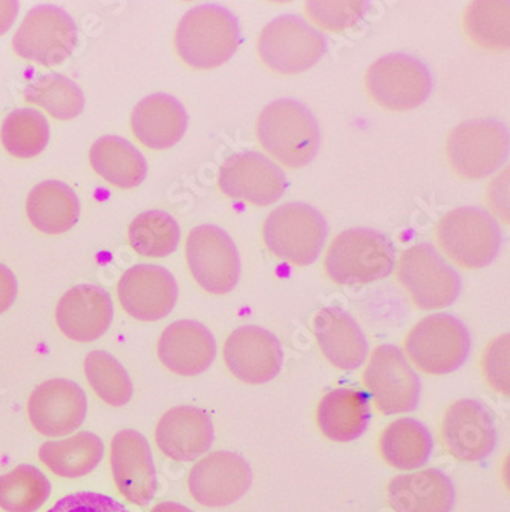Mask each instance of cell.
Segmentation results:
<instances>
[{"label":"cell","instance_id":"cell-12","mask_svg":"<svg viewBox=\"0 0 510 512\" xmlns=\"http://www.w3.org/2000/svg\"><path fill=\"white\" fill-rule=\"evenodd\" d=\"M76 22L54 5L33 8L13 37V50L20 59L43 66L65 62L77 45Z\"/></svg>","mask_w":510,"mask_h":512},{"label":"cell","instance_id":"cell-18","mask_svg":"<svg viewBox=\"0 0 510 512\" xmlns=\"http://www.w3.org/2000/svg\"><path fill=\"white\" fill-rule=\"evenodd\" d=\"M223 355L230 373L250 385L273 381L284 362L281 342L258 325H244L230 333Z\"/></svg>","mask_w":510,"mask_h":512},{"label":"cell","instance_id":"cell-21","mask_svg":"<svg viewBox=\"0 0 510 512\" xmlns=\"http://www.w3.org/2000/svg\"><path fill=\"white\" fill-rule=\"evenodd\" d=\"M112 318L114 306L111 296L102 287L92 284L72 287L57 304V325L71 341H97L108 332Z\"/></svg>","mask_w":510,"mask_h":512},{"label":"cell","instance_id":"cell-35","mask_svg":"<svg viewBox=\"0 0 510 512\" xmlns=\"http://www.w3.org/2000/svg\"><path fill=\"white\" fill-rule=\"evenodd\" d=\"M2 145L13 157H37L50 142V126L36 109H16L7 115L0 129Z\"/></svg>","mask_w":510,"mask_h":512},{"label":"cell","instance_id":"cell-3","mask_svg":"<svg viewBox=\"0 0 510 512\" xmlns=\"http://www.w3.org/2000/svg\"><path fill=\"white\" fill-rule=\"evenodd\" d=\"M324 267L328 278L340 286L376 283L393 273L396 249L377 230L348 229L331 241Z\"/></svg>","mask_w":510,"mask_h":512},{"label":"cell","instance_id":"cell-32","mask_svg":"<svg viewBox=\"0 0 510 512\" xmlns=\"http://www.w3.org/2000/svg\"><path fill=\"white\" fill-rule=\"evenodd\" d=\"M25 100L45 109L57 120L76 119L85 108V96L76 82L62 74H46L34 80L25 92Z\"/></svg>","mask_w":510,"mask_h":512},{"label":"cell","instance_id":"cell-6","mask_svg":"<svg viewBox=\"0 0 510 512\" xmlns=\"http://www.w3.org/2000/svg\"><path fill=\"white\" fill-rule=\"evenodd\" d=\"M405 350L426 375H449L468 361L471 335L460 319L435 313L412 327L405 339Z\"/></svg>","mask_w":510,"mask_h":512},{"label":"cell","instance_id":"cell-7","mask_svg":"<svg viewBox=\"0 0 510 512\" xmlns=\"http://www.w3.org/2000/svg\"><path fill=\"white\" fill-rule=\"evenodd\" d=\"M325 53L324 34L295 14H285L267 23L258 39L259 59L273 73L282 76L305 73Z\"/></svg>","mask_w":510,"mask_h":512},{"label":"cell","instance_id":"cell-33","mask_svg":"<svg viewBox=\"0 0 510 512\" xmlns=\"http://www.w3.org/2000/svg\"><path fill=\"white\" fill-rule=\"evenodd\" d=\"M51 496L48 477L31 465H20L0 476V508L7 512H37Z\"/></svg>","mask_w":510,"mask_h":512},{"label":"cell","instance_id":"cell-41","mask_svg":"<svg viewBox=\"0 0 510 512\" xmlns=\"http://www.w3.org/2000/svg\"><path fill=\"white\" fill-rule=\"evenodd\" d=\"M16 296V276L7 266L0 264V315L13 306Z\"/></svg>","mask_w":510,"mask_h":512},{"label":"cell","instance_id":"cell-39","mask_svg":"<svg viewBox=\"0 0 510 512\" xmlns=\"http://www.w3.org/2000/svg\"><path fill=\"white\" fill-rule=\"evenodd\" d=\"M509 347V333H506L492 341L484 350L483 358H481L484 379L495 391L506 394V396L510 390Z\"/></svg>","mask_w":510,"mask_h":512},{"label":"cell","instance_id":"cell-13","mask_svg":"<svg viewBox=\"0 0 510 512\" xmlns=\"http://www.w3.org/2000/svg\"><path fill=\"white\" fill-rule=\"evenodd\" d=\"M363 382L377 410L385 416L409 413L419 407L422 384L396 345H380L371 353L363 371Z\"/></svg>","mask_w":510,"mask_h":512},{"label":"cell","instance_id":"cell-24","mask_svg":"<svg viewBox=\"0 0 510 512\" xmlns=\"http://www.w3.org/2000/svg\"><path fill=\"white\" fill-rule=\"evenodd\" d=\"M313 332L325 358L339 370H356L367 361V338L350 313L322 309L314 316Z\"/></svg>","mask_w":510,"mask_h":512},{"label":"cell","instance_id":"cell-25","mask_svg":"<svg viewBox=\"0 0 510 512\" xmlns=\"http://www.w3.org/2000/svg\"><path fill=\"white\" fill-rule=\"evenodd\" d=\"M187 120L186 109L175 97L152 94L135 106L131 128L141 145L154 151H166L186 134Z\"/></svg>","mask_w":510,"mask_h":512},{"label":"cell","instance_id":"cell-19","mask_svg":"<svg viewBox=\"0 0 510 512\" xmlns=\"http://www.w3.org/2000/svg\"><path fill=\"white\" fill-rule=\"evenodd\" d=\"M125 312L137 321L154 322L166 318L178 299L174 275L154 264H137L126 270L117 287Z\"/></svg>","mask_w":510,"mask_h":512},{"label":"cell","instance_id":"cell-22","mask_svg":"<svg viewBox=\"0 0 510 512\" xmlns=\"http://www.w3.org/2000/svg\"><path fill=\"white\" fill-rule=\"evenodd\" d=\"M161 364L174 375H201L215 361L216 342L206 325L197 321H177L163 333L157 347Z\"/></svg>","mask_w":510,"mask_h":512},{"label":"cell","instance_id":"cell-42","mask_svg":"<svg viewBox=\"0 0 510 512\" xmlns=\"http://www.w3.org/2000/svg\"><path fill=\"white\" fill-rule=\"evenodd\" d=\"M19 14V2L14 0H0V36H4L11 27H13L14 20Z\"/></svg>","mask_w":510,"mask_h":512},{"label":"cell","instance_id":"cell-9","mask_svg":"<svg viewBox=\"0 0 510 512\" xmlns=\"http://www.w3.org/2000/svg\"><path fill=\"white\" fill-rule=\"evenodd\" d=\"M428 65L409 54H390L376 60L365 74L368 96L388 111L405 112L419 108L431 96Z\"/></svg>","mask_w":510,"mask_h":512},{"label":"cell","instance_id":"cell-5","mask_svg":"<svg viewBox=\"0 0 510 512\" xmlns=\"http://www.w3.org/2000/svg\"><path fill=\"white\" fill-rule=\"evenodd\" d=\"M324 215L305 203H287L265 218L262 238L267 249L293 266L305 267L318 260L327 240Z\"/></svg>","mask_w":510,"mask_h":512},{"label":"cell","instance_id":"cell-27","mask_svg":"<svg viewBox=\"0 0 510 512\" xmlns=\"http://www.w3.org/2000/svg\"><path fill=\"white\" fill-rule=\"evenodd\" d=\"M371 421L370 398L356 388H337L325 394L316 410L319 430L333 442L359 439Z\"/></svg>","mask_w":510,"mask_h":512},{"label":"cell","instance_id":"cell-14","mask_svg":"<svg viewBox=\"0 0 510 512\" xmlns=\"http://www.w3.org/2000/svg\"><path fill=\"white\" fill-rule=\"evenodd\" d=\"M218 186L233 200L264 207L285 194L288 181L275 161L261 152L247 151L232 155L221 166Z\"/></svg>","mask_w":510,"mask_h":512},{"label":"cell","instance_id":"cell-36","mask_svg":"<svg viewBox=\"0 0 510 512\" xmlns=\"http://www.w3.org/2000/svg\"><path fill=\"white\" fill-rule=\"evenodd\" d=\"M509 2H472L463 16L469 39L483 50L509 48Z\"/></svg>","mask_w":510,"mask_h":512},{"label":"cell","instance_id":"cell-10","mask_svg":"<svg viewBox=\"0 0 510 512\" xmlns=\"http://www.w3.org/2000/svg\"><path fill=\"white\" fill-rule=\"evenodd\" d=\"M397 279L420 310L449 307L461 292L457 270L429 243L417 244L403 252Z\"/></svg>","mask_w":510,"mask_h":512},{"label":"cell","instance_id":"cell-11","mask_svg":"<svg viewBox=\"0 0 510 512\" xmlns=\"http://www.w3.org/2000/svg\"><path fill=\"white\" fill-rule=\"evenodd\" d=\"M186 260L198 286L212 295L232 292L241 276V260L232 237L218 226L195 227L186 241Z\"/></svg>","mask_w":510,"mask_h":512},{"label":"cell","instance_id":"cell-4","mask_svg":"<svg viewBox=\"0 0 510 512\" xmlns=\"http://www.w3.org/2000/svg\"><path fill=\"white\" fill-rule=\"evenodd\" d=\"M435 238L449 260L469 270L494 263L503 244L497 220L478 207H458L446 214Z\"/></svg>","mask_w":510,"mask_h":512},{"label":"cell","instance_id":"cell-31","mask_svg":"<svg viewBox=\"0 0 510 512\" xmlns=\"http://www.w3.org/2000/svg\"><path fill=\"white\" fill-rule=\"evenodd\" d=\"M380 454L391 467L409 471L423 467L431 459L434 439L425 425L416 419H397L383 430Z\"/></svg>","mask_w":510,"mask_h":512},{"label":"cell","instance_id":"cell-20","mask_svg":"<svg viewBox=\"0 0 510 512\" xmlns=\"http://www.w3.org/2000/svg\"><path fill=\"white\" fill-rule=\"evenodd\" d=\"M111 470L118 493L129 503L149 505L157 494V470L143 434L123 430L111 442Z\"/></svg>","mask_w":510,"mask_h":512},{"label":"cell","instance_id":"cell-1","mask_svg":"<svg viewBox=\"0 0 510 512\" xmlns=\"http://www.w3.org/2000/svg\"><path fill=\"white\" fill-rule=\"evenodd\" d=\"M241 43V28L235 14L216 4L187 11L175 31V48L180 59L190 68L203 71L229 62Z\"/></svg>","mask_w":510,"mask_h":512},{"label":"cell","instance_id":"cell-30","mask_svg":"<svg viewBox=\"0 0 510 512\" xmlns=\"http://www.w3.org/2000/svg\"><path fill=\"white\" fill-rule=\"evenodd\" d=\"M105 456V445L95 434L83 431L68 439L45 442L40 447L39 459L51 473L65 479L88 476L99 467Z\"/></svg>","mask_w":510,"mask_h":512},{"label":"cell","instance_id":"cell-15","mask_svg":"<svg viewBox=\"0 0 510 512\" xmlns=\"http://www.w3.org/2000/svg\"><path fill=\"white\" fill-rule=\"evenodd\" d=\"M249 462L232 451H216L193 465L190 496L206 508H224L246 496L252 486Z\"/></svg>","mask_w":510,"mask_h":512},{"label":"cell","instance_id":"cell-37","mask_svg":"<svg viewBox=\"0 0 510 512\" xmlns=\"http://www.w3.org/2000/svg\"><path fill=\"white\" fill-rule=\"evenodd\" d=\"M85 375L94 393L111 407H125L131 401L134 385L128 371L109 353L100 350L88 353Z\"/></svg>","mask_w":510,"mask_h":512},{"label":"cell","instance_id":"cell-29","mask_svg":"<svg viewBox=\"0 0 510 512\" xmlns=\"http://www.w3.org/2000/svg\"><path fill=\"white\" fill-rule=\"evenodd\" d=\"M95 174L120 189L137 188L148 174L144 155L132 143L115 135L99 138L89 151Z\"/></svg>","mask_w":510,"mask_h":512},{"label":"cell","instance_id":"cell-2","mask_svg":"<svg viewBox=\"0 0 510 512\" xmlns=\"http://www.w3.org/2000/svg\"><path fill=\"white\" fill-rule=\"evenodd\" d=\"M262 148L288 169L304 168L318 154L321 128L313 112L293 99H279L265 106L256 120Z\"/></svg>","mask_w":510,"mask_h":512},{"label":"cell","instance_id":"cell-28","mask_svg":"<svg viewBox=\"0 0 510 512\" xmlns=\"http://www.w3.org/2000/svg\"><path fill=\"white\" fill-rule=\"evenodd\" d=\"M27 215L43 234H65L79 221V197L62 181H43L28 195Z\"/></svg>","mask_w":510,"mask_h":512},{"label":"cell","instance_id":"cell-16","mask_svg":"<svg viewBox=\"0 0 510 512\" xmlns=\"http://www.w3.org/2000/svg\"><path fill=\"white\" fill-rule=\"evenodd\" d=\"M445 447L461 462H480L497 447L492 411L483 402L461 399L446 410L442 424Z\"/></svg>","mask_w":510,"mask_h":512},{"label":"cell","instance_id":"cell-38","mask_svg":"<svg viewBox=\"0 0 510 512\" xmlns=\"http://www.w3.org/2000/svg\"><path fill=\"white\" fill-rule=\"evenodd\" d=\"M368 2H307L305 11L319 27L342 33L354 27L367 13Z\"/></svg>","mask_w":510,"mask_h":512},{"label":"cell","instance_id":"cell-8","mask_svg":"<svg viewBox=\"0 0 510 512\" xmlns=\"http://www.w3.org/2000/svg\"><path fill=\"white\" fill-rule=\"evenodd\" d=\"M446 161L463 180H481L497 172L509 157V131L497 120H471L449 132Z\"/></svg>","mask_w":510,"mask_h":512},{"label":"cell","instance_id":"cell-23","mask_svg":"<svg viewBox=\"0 0 510 512\" xmlns=\"http://www.w3.org/2000/svg\"><path fill=\"white\" fill-rule=\"evenodd\" d=\"M161 453L175 462H192L210 450L213 424L209 414L197 407L181 405L161 416L155 430Z\"/></svg>","mask_w":510,"mask_h":512},{"label":"cell","instance_id":"cell-43","mask_svg":"<svg viewBox=\"0 0 510 512\" xmlns=\"http://www.w3.org/2000/svg\"><path fill=\"white\" fill-rule=\"evenodd\" d=\"M151 512H193L192 509L175 502H161L151 509Z\"/></svg>","mask_w":510,"mask_h":512},{"label":"cell","instance_id":"cell-17","mask_svg":"<svg viewBox=\"0 0 510 512\" xmlns=\"http://www.w3.org/2000/svg\"><path fill=\"white\" fill-rule=\"evenodd\" d=\"M27 410L37 433L62 437L82 427L88 414V399L76 382L51 379L34 388Z\"/></svg>","mask_w":510,"mask_h":512},{"label":"cell","instance_id":"cell-40","mask_svg":"<svg viewBox=\"0 0 510 512\" xmlns=\"http://www.w3.org/2000/svg\"><path fill=\"white\" fill-rule=\"evenodd\" d=\"M48 512H129L112 497L97 493H76L63 497Z\"/></svg>","mask_w":510,"mask_h":512},{"label":"cell","instance_id":"cell-26","mask_svg":"<svg viewBox=\"0 0 510 512\" xmlns=\"http://www.w3.org/2000/svg\"><path fill=\"white\" fill-rule=\"evenodd\" d=\"M386 497L397 512H451L455 486L443 471L429 468L394 477L386 488Z\"/></svg>","mask_w":510,"mask_h":512},{"label":"cell","instance_id":"cell-34","mask_svg":"<svg viewBox=\"0 0 510 512\" xmlns=\"http://www.w3.org/2000/svg\"><path fill=\"white\" fill-rule=\"evenodd\" d=\"M180 226L172 215L148 211L138 215L129 226V244L141 256L166 258L177 250Z\"/></svg>","mask_w":510,"mask_h":512}]
</instances>
